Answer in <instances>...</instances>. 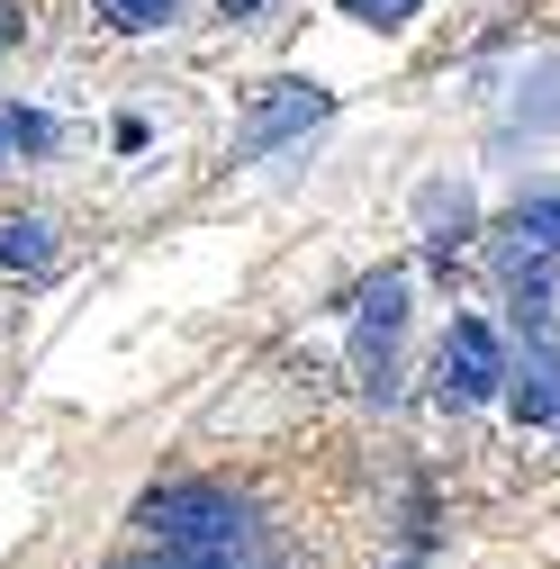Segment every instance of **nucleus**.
<instances>
[{"instance_id":"f8f14e48","label":"nucleus","mask_w":560,"mask_h":569,"mask_svg":"<svg viewBox=\"0 0 560 569\" xmlns=\"http://www.w3.org/2000/svg\"><path fill=\"white\" fill-rule=\"evenodd\" d=\"M118 569H227V551H181V542H154L146 560H118Z\"/></svg>"},{"instance_id":"7ed1b4c3","label":"nucleus","mask_w":560,"mask_h":569,"mask_svg":"<svg viewBox=\"0 0 560 569\" xmlns=\"http://www.w3.org/2000/svg\"><path fill=\"white\" fill-rule=\"evenodd\" d=\"M398 335H407V280L380 271L371 290H362V308H353V371L380 398H389V371H398Z\"/></svg>"},{"instance_id":"423d86ee","label":"nucleus","mask_w":560,"mask_h":569,"mask_svg":"<svg viewBox=\"0 0 560 569\" xmlns=\"http://www.w3.org/2000/svg\"><path fill=\"white\" fill-rule=\"evenodd\" d=\"M516 262H560V190H551V199H524L516 218H507L498 271H516Z\"/></svg>"},{"instance_id":"20e7f679","label":"nucleus","mask_w":560,"mask_h":569,"mask_svg":"<svg viewBox=\"0 0 560 569\" xmlns=\"http://www.w3.org/2000/svg\"><path fill=\"white\" fill-rule=\"evenodd\" d=\"M326 109H334V91H317V82H271V91L253 100V118L236 127V154H244V163L280 154V146H290V136H308Z\"/></svg>"},{"instance_id":"6e6552de","label":"nucleus","mask_w":560,"mask_h":569,"mask_svg":"<svg viewBox=\"0 0 560 569\" xmlns=\"http://www.w3.org/2000/svg\"><path fill=\"white\" fill-rule=\"evenodd\" d=\"M416 218H426L434 253H452V244L470 236V190H452V181H426V190H416Z\"/></svg>"},{"instance_id":"f03ea898","label":"nucleus","mask_w":560,"mask_h":569,"mask_svg":"<svg viewBox=\"0 0 560 569\" xmlns=\"http://www.w3.org/2000/svg\"><path fill=\"white\" fill-rule=\"evenodd\" d=\"M507 343H498V326L488 317H452V335H443V352H434V389H443V407H479V398H498L507 389Z\"/></svg>"},{"instance_id":"f257e3e1","label":"nucleus","mask_w":560,"mask_h":569,"mask_svg":"<svg viewBox=\"0 0 560 569\" xmlns=\"http://www.w3.org/2000/svg\"><path fill=\"white\" fill-rule=\"evenodd\" d=\"M136 525H146L154 542H181V551H236L244 507H236L227 488H208V479H181V488H154Z\"/></svg>"},{"instance_id":"4468645a","label":"nucleus","mask_w":560,"mask_h":569,"mask_svg":"<svg viewBox=\"0 0 560 569\" xmlns=\"http://www.w3.org/2000/svg\"><path fill=\"white\" fill-rule=\"evenodd\" d=\"M19 46V10H10V0H0V54H10Z\"/></svg>"},{"instance_id":"0eeeda50","label":"nucleus","mask_w":560,"mask_h":569,"mask_svg":"<svg viewBox=\"0 0 560 569\" xmlns=\"http://www.w3.org/2000/svg\"><path fill=\"white\" fill-rule=\"evenodd\" d=\"M507 398H516L524 425H560V362H551L542 335H533V352H524V371H507Z\"/></svg>"},{"instance_id":"39448f33","label":"nucleus","mask_w":560,"mask_h":569,"mask_svg":"<svg viewBox=\"0 0 560 569\" xmlns=\"http://www.w3.org/2000/svg\"><path fill=\"white\" fill-rule=\"evenodd\" d=\"M498 136L516 146H542V136H560V54H533L524 63V82H516V100H507V118H498Z\"/></svg>"},{"instance_id":"2eb2a0df","label":"nucleus","mask_w":560,"mask_h":569,"mask_svg":"<svg viewBox=\"0 0 560 569\" xmlns=\"http://www.w3.org/2000/svg\"><path fill=\"white\" fill-rule=\"evenodd\" d=\"M262 10V0H218V19H253Z\"/></svg>"},{"instance_id":"9d476101","label":"nucleus","mask_w":560,"mask_h":569,"mask_svg":"<svg viewBox=\"0 0 560 569\" xmlns=\"http://www.w3.org/2000/svg\"><path fill=\"white\" fill-rule=\"evenodd\" d=\"M54 146V118H37V109H0V163L10 154H46Z\"/></svg>"},{"instance_id":"1a4fd4ad","label":"nucleus","mask_w":560,"mask_h":569,"mask_svg":"<svg viewBox=\"0 0 560 569\" xmlns=\"http://www.w3.org/2000/svg\"><path fill=\"white\" fill-rule=\"evenodd\" d=\"M0 262L10 271H54V227L46 218H10L0 227Z\"/></svg>"},{"instance_id":"ddd939ff","label":"nucleus","mask_w":560,"mask_h":569,"mask_svg":"<svg viewBox=\"0 0 560 569\" xmlns=\"http://www.w3.org/2000/svg\"><path fill=\"white\" fill-rule=\"evenodd\" d=\"M426 0H343V19H362V28H407Z\"/></svg>"},{"instance_id":"9b49d317","label":"nucleus","mask_w":560,"mask_h":569,"mask_svg":"<svg viewBox=\"0 0 560 569\" xmlns=\"http://www.w3.org/2000/svg\"><path fill=\"white\" fill-rule=\"evenodd\" d=\"M172 10H181V0H100V19H109V28H127V37H146V28H163Z\"/></svg>"}]
</instances>
